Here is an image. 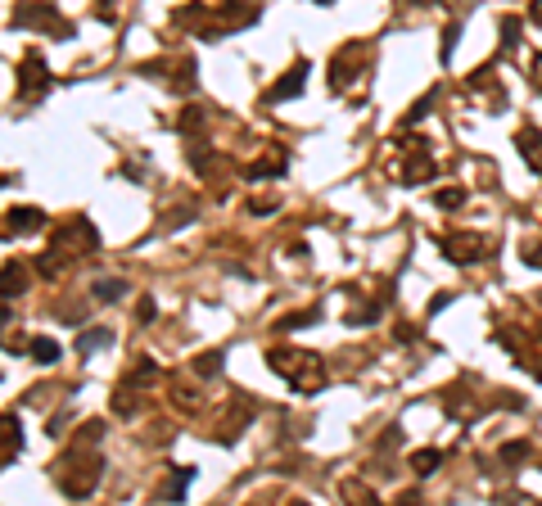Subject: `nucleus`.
Instances as JSON below:
<instances>
[{
    "mask_svg": "<svg viewBox=\"0 0 542 506\" xmlns=\"http://www.w3.org/2000/svg\"><path fill=\"white\" fill-rule=\"evenodd\" d=\"M28 290V267L23 263H5L0 267V299H18Z\"/></svg>",
    "mask_w": 542,
    "mask_h": 506,
    "instance_id": "7",
    "label": "nucleus"
},
{
    "mask_svg": "<svg viewBox=\"0 0 542 506\" xmlns=\"http://www.w3.org/2000/svg\"><path fill=\"white\" fill-rule=\"evenodd\" d=\"M136 317H140V321H154V299H140V303H136Z\"/></svg>",
    "mask_w": 542,
    "mask_h": 506,
    "instance_id": "28",
    "label": "nucleus"
},
{
    "mask_svg": "<svg viewBox=\"0 0 542 506\" xmlns=\"http://www.w3.org/2000/svg\"><path fill=\"white\" fill-rule=\"evenodd\" d=\"M294 506H307V502H294Z\"/></svg>",
    "mask_w": 542,
    "mask_h": 506,
    "instance_id": "34",
    "label": "nucleus"
},
{
    "mask_svg": "<svg viewBox=\"0 0 542 506\" xmlns=\"http://www.w3.org/2000/svg\"><path fill=\"white\" fill-rule=\"evenodd\" d=\"M45 86H50L45 59H41V50H28V55H23V68H18V95L36 100V95H45Z\"/></svg>",
    "mask_w": 542,
    "mask_h": 506,
    "instance_id": "3",
    "label": "nucleus"
},
{
    "mask_svg": "<svg viewBox=\"0 0 542 506\" xmlns=\"http://www.w3.org/2000/svg\"><path fill=\"white\" fill-rule=\"evenodd\" d=\"M114 412H118V416H131V412H136V402L127 398V393H118V398H114Z\"/></svg>",
    "mask_w": 542,
    "mask_h": 506,
    "instance_id": "27",
    "label": "nucleus"
},
{
    "mask_svg": "<svg viewBox=\"0 0 542 506\" xmlns=\"http://www.w3.org/2000/svg\"><path fill=\"white\" fill-rule=\"evenodd\" d=\"M502 461H507V466H515V461H524V456H529V443L524 439H515V443H502Z\"/></svg>",
    "mask_w": 542,
    "mask_h": 506,
    "instance_id": "19",
    "label": "nucleus"
},
{
    "mask_svg": "<svg viewBox=\"0 0 542 506\" xmlns=\"http://www.w3.org/2000/svg\"><path fill=\"white\" fill-rule=\"evenodd\" d=\"M398 506H421V497H416V493H402V497H398Z\"/></svg>",
    "mask_w": 542,
    "mask_h": 506,
    "instance_id": "33",
    "label": "nucleus"
},
{
    "mask_svg": "<svg viewBox=\"0 0 542 506\" xmlns=\"http://www.w3.org/2000/svg\"><path fill=\"white\" fill-rule=\"evenodd\" d=\"M429 104H434V91H429V95H421V100L411 104V114H406V127H411V122H421V118L429 114Z\"/></svg>",
    "mask_w": 542,
    "mask_h": 506,
    "instance_id": "26",
    "label": "nucleus"
},
{
    "mask_svg": "<svg viewBox=\"0 0 542 506\" xmlns=\"http://www.w3.org/2000/svg\"><path fill=\"white\" fill-rule=\"evenodd\" d=\"M307 72H312V68H307L303 59H299V64H294V68L285 72V77H280V82L267 91V100H271V104H285V100H294V95H299L303 86H307Z\"/></svg>",
    "mask_w": 542,
    "mask_h": 506,
    "instance_id": "5",
    "label": "nucleus"
},
{
    "mask_svg": "<svg viewBox=\"0 0 542 506\" xmlns=\"http://www.w3.org/2000/svg\"><path fill=\"white\" fill-rule=\"evenodd\" d=\"M36 271H41L45 280H55V276H59V253L50 249V253H45V258H36Z\"/></svg>",
    "mask_w": 542,
    "mask_h": 506,
    "instance_id": "23",
    "label": "nucleus"
},
{
    "mask_svg": "<svg viewBox=\"0 0 542 506\" xmlns=\"http://www.w3.org/2000/svg\"><path fill=\"white\" fill-rule=\"evenodd\" d=\"M465 204V190L452 186V190H438V208H461Z\"/></svg>",
    "mask_w": 542,
    "mask_h": 506,
    "instance_id": "25",
    "label": "nucleus"
},
{
    "mask_svg": "<svg viewBox=\"0 0 542 506\" xmlns=\"http://www.w3.org/2000/svg\"><path fill=\"white\" fill-rule=\"evenodd\" d=\"M18 439H23L18 416H0V443H18Z\"/></svg>",
    "mask_w": 542,
    "mask_h": 506,
    "instance_id": "21",
    "label": "nucleus"
},
{
    "mask_svg": "<svg viewBox=\"0 0 542 506\" xmlns=\"http://www.w3.org/2000/svg\"><path fill=\"white\" fill-rule=\"evenodd\" d=\"M285 172V154H267V158H258V163H249V172L244 177L249 181H262V177H280Z\"/></svg>",
    "mask_w": 542,
    "mask_h": 506,
    "instance_id": "10",
    "label": "nucleus"
},
{
    "mask_svg": "<svg viewBox=\"0 0 542 506\" xmlns=\"http://www.w3.org/2000/svg\"><path fill=\"white\" fill-rule=\"evenodd\" d=\"M104 343H114V330L91 326V330H82V335H77V353H95V348H104Z\"/></svg>",
    "mask_w": 542,
    "mask_h": 506,
    "instance_id": "13",
    "label": "nucleus"
},
{
    "mask_svg": "<svg viewBox=\"0 0 542 506\" xmlns=\"http://www.w3.org/2000/svg\"><path fill=\"white\" fill-rule=\"evenodd\" d=\"M122 294H127L122 280H100V285H95V299H100V303H118Z\"/></svg>",
    "mask_w": 542,
    "mask_h": 506,
    "instance_id": "17",
    "label": "nucleus"
},
{
    "mask_svg": "<svg viewBox=\"0 0 542 506\" xmlns=\"http://www.w3.org/2000/svg\"><path fill=\"white\" fill-rule=\"evenodd\" d=\"M190 479H194V471H190V466L172 471V479L163 484V502H181V497H186V488H190Z\"/></svg>",
    "mask_w": 542,
    "mask_h": 506,
    "instance_id": "11",
    "label": "nucleus"
},
{
    "mask_svg": "<svg viewBox=\"0 0 542 506\" xmlns=\"http://www.w3.org/2000/svg\"><path fill=\"white\" fill-rule=\"evenodd\" d=\"M28 348H32V357H36V362H41V366L59 362V343H55V339H45V335H41V339H32Z\"/></svg>",
    "mask_w": 542,
    "mask_h": 506,
    "instance_id": "15",
    "label": "nucleus"
},
{
    "mask_svg": "<svg viewBox=\"0 0 542 506\" xmlns=\"http://www.w3.org/2000/svg\"><path fill=\"white\" fill-rule=\"evenodd\" d=\"M443 253H448V263L470 267L488 253V236H479V231H452V236H443Z\"/></svg>",
    "mask_w": 542,
    "mask_h": 506,
    "instance_id": "2",
    "label": "nucleus"
},
{
    "mask_svg": "<svg viewBox=\"0 0 542 506\" xmlns=\"http://www.w3.org/2000/svg\"><path fill=\"white\" fill-rule=\"evenodd\" d=\"M316 321V307H307V312H294V317H285V321H276V330H289V326H312Z\"/></svg>",
    "mask_w": 542,
    "mask_h": 506,
    "instance_id": "22",
    "label": "nucleus"
},
{
    "mask_svg": "<svg viewBox=\"0 0 542 506\" xmlns=\"http://www.w3.org/2000/svg\"><path fill=\"white\" fill-rule=\"evenodd\" d=\"M533 86H538V91H542V55L533 59Z\"/></svg>",
    "mask_w": 542,
    "mask_h": 506,
    "instance_id": "32",
    "label": "nucleus"
},
{
    "mask_svg": "<svg viewBox=\"0 0 542 506\" xmlns=\"http://www.w3.org/2000/svg\"><path fill=\"white\" fill-rule=\"evenodd\" d=\"M267 366H276V371L285 375L299 393H316V389L326 385L321 357H316V353H303V348H289V343H276V348H267Z\"/></svg>",
    "mask_w": 542,
    "mask_h": 506,
    "instance_id": "1",
    "label": "nucleus"
},
{
    "mask_svg": "<svg viewBox=\"0 0 542 506\" xmlns=\"http://www.w3.org/2000/svg\"><path fill=\"white\" fill-rule=\"evenodd\" d=\"M339 493H343V497H348L353 506H380V497H375V493L362 484V479H343V484H339Z\"/></svg>",
    "mask_w": 542,
    "mask_h": 506,
    "instance_id": "12",
    "label": "nucleus"
},
{
    "mask_svg": "<svg viewBox=\"0 0 542 506\" xmlns=\"http://www.w3.org/2000/svg\"><path fill=\"white\" fill-rule=\"evenodd\" d=\"M524 263H533V267H542V244H529V249H524Z\"/></svg>",
    "mask_w": 542,
    "mask_h": 506,
    "instance_id": "29",
    "label": "nucleus"
},
{
    "mask_svg": "<svg viewBox=\"0 0 542 506\" xmlns=\"http://www.w3.org/2000/svg\"><path fill=\"white\" fill-rule=\"evenodd\" d=\"M438 466H443V452H434V448L411 452V471H416V475H434Z\"/></svg>",
    "mask_w": 542,
    "mask_h": 506,
    "instance_id": "14",
    "label": "nucleus"
},
{
    "mask_svg": "<svg viewBox=\"0 0 542 506\" xmlns=\"http://www.w3.org/2000/svg\"><path fill=\"white\" fill-rule=\"evenodd\" d=\"M177 127H181V131H186V136H190L194 127H204V109H199V104H190V109H181V122H177Z\"/></svg>",
    "mask_w": 542,
    "mask_h": 506,
    "instance_id": "20",
    "label": "nucleus"
},
{
    "mask_svg": "<svg viewBox=\"0 0 542 506\" xmlns=\"http://www.w3.org/2000/svg\"><path fill=\"white\" fill-rule=\"evenodd\" d=\"M429 177H434V158L425 154V145H416L411 163H406V181H411V186H416V181H429Z\"/></svg>",
    "mask_w": 542,
    "mask_h": 506,
    "instance_id": "9",
    "label": "nucleus"
},
{
    "mask_svg": "<svg viewBox=\"0 0 542 506\" xmlns=\"http://www.w3.org/2000/svg\"><path fill=\"white\" fill-rule=\"evenodd\" d=\"M529 23H533V28H542V0H538V5H529Z\"/></svg>",
    "mask_w": 542,
    "mask_h": 506,
    "instance_id": "31",
    "label": "nucleus"
},
{
    "mask_svg": "<svg viewBox=\"0 0 542 506\" xmlns=\"http://www.w3.org/2000/svg\"><path fill=\"white\" fill-rule=\"evenodd\" d=\"M14 28H50V32L59 28V32L68 36V23H59L50 5H18L14 9Z\"/></svg>",
    "mask_w": 542,
    "mask_h": 506,
    "instance_id": "4",
    "label": "nucleus"
},
{
    "mask_svg": "<svg viewBox=\"0 0 542 506\" xmlns=\"http://www.w3.org/2000/svg\"><path fill=\"white\" fill-rule=\"evenodd\" d=\"M190 371H194V375H204V380H208V375H217V371H221V353H204V357H194V362H190Z\"/></svg>",
    "mask_w": 542,
    "mask_h": 506,
    "instance_id": "16",
    "label": "nucleus"
},
{
    "mask_svg": "<svg viewBox=\"0 0 542 506\" xmlns=\"http://www.w3.org/2000/svg\"><path fill=\"white\" fill-rule=\"evenodd\" d=\"M515 145H520V158H524V167H529V172H538V177H542V131H538V127H524L520 136H515Z\"/></svg>",
    "mask_w": 542,
    "mask_h": 506,
    "instance_id": "6",
    "label": "nucleus"
},
{
    "mask_svg": "<svg viewBox=\"0 0 542 506\" xmlns=\"http://www.w3.org/2000/svg\"><path fill=\"white\" fill-rule=\"evenodd\" d=\"M154 380H158V366L150 362V357H145V362H140V366L131 371V380H127V385L136 389V385H154Z\"/></svg>",
    "mask_w": 542,
    "mask_h": 506,
    "instance_id": "18",
    "label": "nucleus"
},
{
    "mask_svg": "<svg viewBox=\"0 0 542 506\" xmlns=\"http://www.w3.org/2000/svg\"><path fill=\"white\" fill-rule=\"evenodd\" d=\"M249 208H253V213H276V199H253Z\"/></svg>",
    "mask_w": 542,
    "mask_h": 506,
    "instance_id": "30",
    "label": "nucleus"
},
{
    "mask_svg": "<svg viewBox=\"0 0 542 506\" xmlns=\"http://www.w3.org/2000/svg\"><path fill=\"white\" fill-rule=\"evenodd\" d=\"M9 231H18V236H36V231L45 226V213L41 208H9Z\"/></svg>",
    "mask_w": 542,
    "mask_h": 506,
    "instance_id": "8",
    "label": "nucleus"
},
{
    "mask_svg": "<svg viewBox=\"0 0 542 506\" xmlns=\"http://www.w3.org/2000/svg\"><path fill=\"white\" fill-rule=\"evenodd\" d=\"M213 163H217V158L208 154V150H199V145L190 150V167H194V172H213Z\"/></svg>",
    "mask_w": 542,
    "mask_h": 506,
    "instance_id": "24",
    "label": "nucleus"
}]
</instances>
